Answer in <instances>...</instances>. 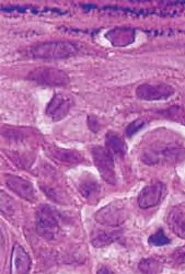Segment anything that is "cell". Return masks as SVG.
<instances>
[{
  "mask_svg": "<svg viewBox=\"0 0 185 274\" xmlns=\"http://www.w3.org/2000/svg\"><path fill=\"white\" fill-rule=\"evenodd\" d=\"M106 149L112 155V157H124L126 155L127 147L124 140L117 133L109 132L105 137Z\"/></svg>",
  "mask_w": 185,
  "mask_h": 274,
  "instance_id": "cell-15",
  "label": "cell"
},
{
  "mask_svg": "<svg viewBox=\"0 0 185 274\" xmlns=\"http://www.w3.org/2000/svg\"><path fill=\"white\" fill-rule=\"evenodd\" d=\"M78 48L71 42L67 41H54L39 43L30 47L28 54L37 60H64L70 56L76 55Z\"/></svg>",
  "mask_w": 185,
  "mask_h": 274,
  "instance_id": "cell-2",
  "label": "cell"
},
{
  "mask_svg": "<svg viewBox=\"0 0 185 274\" xmlns=\"http://www.w3.org/2000/svg\"><path fill=\"white\" fill-rule=\"evenodd\" d=\"M31 269V259L27 252L16 243L12 249L10 274H28Z\"/></svg>",
  "mask_w": 185,
  "mask_h": 274,
  "instance_id": "cell-12",
  "label": "cell"
},
{
  "mask_svg": "<svg viewBox=\"0 0 185 274\" xmlns=\"http://www.w3.org/2000/svg\"><path fill=\"white\" fill-rule=\"evenodd\" d=\"M75 104L74 97L67 93H56L49 101L45 114L54 122L65 119Z\"/></svg>",
  "mask_w": 185,
  "mask_h": 274,
  "instance_id": "cell-6",
  "label": "cell"
},
{
  "mask_svg": "<svg viewBox=\"0 0 185 274\" xmlns=\"http://www.w3.org/2000/svg\"><path fill=\"white\" fill-rule=\"evenodd\" d=\"M120 237L118 230H100L92 236V244L97 248L109 246Z\"/></svg>",
  "mask_w": 185,
  "mask_h": 274,
  "instance_id": "cell-17",
  "label": "cell"
},
{
  "mask_svg": "<svg viewBox=\"0 0 185 274\" xmlns=\"http://www.w3.org/2000/svg\"><path fill=\"white\" fill-rule=\"evenodd\" d=\"M136 31L132 28H114L105 33V39L116 47H125L133 44Z\"/></svg>",
  "mask_w": 185,
  "mask_h": 274,
  "instance_id": "cell-13",
  "label": "cell"
},
{
  "mask_svg": "<svg viewBox=\"0 0 185 274\" xmlns=\"http://www.w3.org/2000/svg\"><path fill=\"white\" fill-rule=\"evenodd\" d=\"M167 193V186L162 182H155L145 186L138 196V205L142 210L155 207L159 205L165 199Z\"/></svg>",
  "mask_w": 185,
  "mask_h": 274,
  "instance_id": "cell-8",
  "label": "cell"
},
{
  "mask_svg": "<svg viewBox=\"0 0 185 274\" xmlns=\"http://www.w3.org/2000/svg\"><path fill=\"white\" fill-rule=\"evenodd\" d=\"M126 220V212L123 206L116 203H111L104 206L96 214V221L103 226L117 227Z\"/></svg>",
  "mask_w": 185,
  "mask_h": 274,
  "instance_id": "cell-9",
  "label": "cell"
},
{
  "mask_svg": "<svg viewBox=\"0 0 185 274\" xmlns=\"http://www.w3.org/2000/svg\"><path fill=\"white\" fill-rule=\"evenodd\" d=\"M138 269L142 274H160L163 269V263L159 258L149 257L142 259L138 264Z\"/></svg>",
  "mask_w": 185,
  "mask_h": 274,
  "instance_id": "cell-18",
  "label": "cell"
},
{
  "mask_svg": "<svg viewBox=\"0 0 185 274\" xmlns=\"http://www.w3.org/2000/svg\"><path fill=\"white\" fill-rule=\"evenodd\" d=\"M92 159H94L95 166L100 172V176L102 177L105 182L109 184H116V174H115V165H114V158L109 153L108 149L102 146H96L91 150Z\"/></svg>",
  "mask_w": 185,
  "mask_h": 274,
  "instance_id": "cell-5",
  "label": "cell"
},
{
  "mask_svg": "<svg viewBox=\"0 0 185 274\" xmlns=\"http://www.w3.org/2000/svg\"><path fill=\"white\" fill-rule=\"evenodd\" d=\"M146 125V121L144 119H137L127 126L126 128V136L127 137H132L135 134H137L141 128H144Z\"/></svg>",
  "mask_w": 185,
  "mask_h": 274,
  "instance_id": "cell-21",
  "label": "cell"
},
{
  "mask_svg": "<svg viewBox=\"0 0 185 274\" xmlns=\"http://www.w3.org/2000/svg\"><path fill=\"white\" fill-rule=\"evenodd\" d=\"M88 126L94 133H98L102 128V123L96 115H88Z\"/></svg>",
  "mask_w": 185,
  "mask_h": 274,
  "instance_id": "cell-23",
  "label": "cell"
},
{
  "mask_svg": "<svg viewBox=\"0 0 185 274\" xmlns=\"http://www.w3.org/2000/svg\"><path fill=\"white\" fill-rule=\"evenodd\" d=\"M98 274H114L110 268H108V266H102L101 269H99L98 271Z\"/></svg>",
  "mask_w": 185,
  "mask_h": 274,
  "instance_id": "cell-24",
  "label": "cell"
},
{
  "mask_svg": "<svg viewBox=\"0 0 185 274\" xmlns=\"http://www.w3.org/2000/svg\"><path fill=\"white\" fill-rule=\"evenodd\" d=\"M37 230L43 238L47 240L56 239L60 233L59 221L55 212L49 206L43 205L37 212Z\"/></svg>",
  "mask_w": 185,
  "mask_h": 274,
  "instance_id": "cell-4",
  "label": "cell"
},
{
  "mask_svg": "<svg viewBox=\"0 0 185 274\" xmlns=\"http://www.w3.org/2000/svg\"><path fill=\"white\" fill-rule=\"evenodd\" d=\"M27 79L35 84L49 86V87H65L69 85V76L65 71L48 66L34 68L27 75Z\"/></svg>",
  "mask_w": 185,
  "mask_h": 274,
  "instance_id": "cell-3",
  "label": "cell"
},
{
  "mask_svg": "<svg viewBox=\"0 0 185 274\" xmlns=\"http://www.w3.org/2000/svg\"><path fill=\"white\" fill-rule=\"evenodd\" d=\"M174 88L168 84H142L136 89V96L144 101H162L174 95Z\"/></svg>",
  "mask_w": 185,
  "mask_h": 274,
  "instance_id": "cell-7",
  "label": "cell"
},
{
  "mask_svg": "<svg viewBox=\"0 0 185 274\" xmlns=\"http://www.w3.org/2000/svg\"><path fill=\"white\" fill-rule=\"evenodd\" d=\"M170 261L174 265H181L185 263V246L177 248L170 256Z\"/></svg>",
  "mask_w": 185,
  "mask_h": 274,
  "instance_id": "cell-22",
  "label": "cell"
},
{
  "mask_svg": "<svg viewBox=\"0 0 185 274\" xmlns=\"http://www.w3.org/2000/svg\"><path fill=\"white\" fill-rule=\"evenodd\" d=\"M148 241H149V243L151 244V246H155V247H162V246H166V244L171 242V240L165 235L163 230H161V229L149 237Z\"/></svg>",
  "mask_w": 185,
  "mask_h": 274,
  "instance_id": "cell-20",
  "label": "cell"
},
{
  "mask_svg": "<svg viewBox=\"0 0 185 274\" xmlns=\"http://www.w3.org/2000/svg\"><path fill=\"white\" fill-rule=\"evenodd\" d=\"M167 224L177 237L185 239V205L180 204L171 208L168 214Z\"/></svg>",
  "mask_w": 185,
  "mask_h": 274,
  "instance_id": "cell-14",
  "label": "cell"
},
{
  "mask_svg": "<svg viewBox=\"0 0 185 274\" xmlns=\"http://www.w3.org/2000/svg\"><path fill=\"white\" fill-rule=\"evenodd\" d=\"M185 157V148L177 142L157 141L144 149L141 160L148 166L174 165Z\"/></svg>",
  "mask_w": 185,
  "mask_h": 274,
  "instance_id": "cell-1",
  "label": "cell"
},
{
  "mask_svg": "<svg viewBox=\"0 0 185 274\" xmlns=\"http://www.w3.org/2000/svg\"><path fill=\"white\" fill-rule=\"evenodd\" d=\"M14 203L12 199H10L7 194L3 191L2 192V213L8 220L12 218L14 215Z\"/></svg>",
  "mask_w": 185,
  "mask_h": 274,
  "instance_id": "cell-19",
  "label": "cell"
},
{
  "mask_svg": "<svg viewBox=\"0 0 185 274\" xmlns=\"http://www.w3.org/2000/svg\"><path fill=\"white\" fill-rule=\"evenodd\" d=\"M6 184L13 193H16L17 196L24 199L25 201H37L34 186L30 181H27V180L18 176L8 175L6 176Z\"/></svg>",
  "mask_w": 185,
  "mask_h": 274,
  "instance_id": "cell-10",
  "label": "cell"
},
{
  "mask_svg": "<svg viewBox=\"0 0 185 274\" xmlns=\"http://www.w3.org/2000/svg\"><path fill=\"white\" fill-rule=\"evenodd\" d=\"M79 191L82 194L84 199H87L89 202L96 199L100 193V184L95 178L87 177L80 180L79 182Z\"/></svg>",
  "mask_w": 185,
  "mask_h": 274,
  "instance_id": "cell-16",
  "label": "cell"
},
{
  "mask_svg": "<svg viewBox=\"0 0 185 274\" xmlns=\"http://www.w3.org/2000/svg\"><path fill=\"white\" fill-rule=\"evenodd\" d=\"M46 154L52 159L63 165H79L84 160L83 156L78 153L77 150L60 148L57 146H48L46 148Z\"/></svg>",
  "mask_w": 185,
  "mask_h": 274,
  "instance_id": "cell-11",
  "label": "cell"
}]
</instances>
